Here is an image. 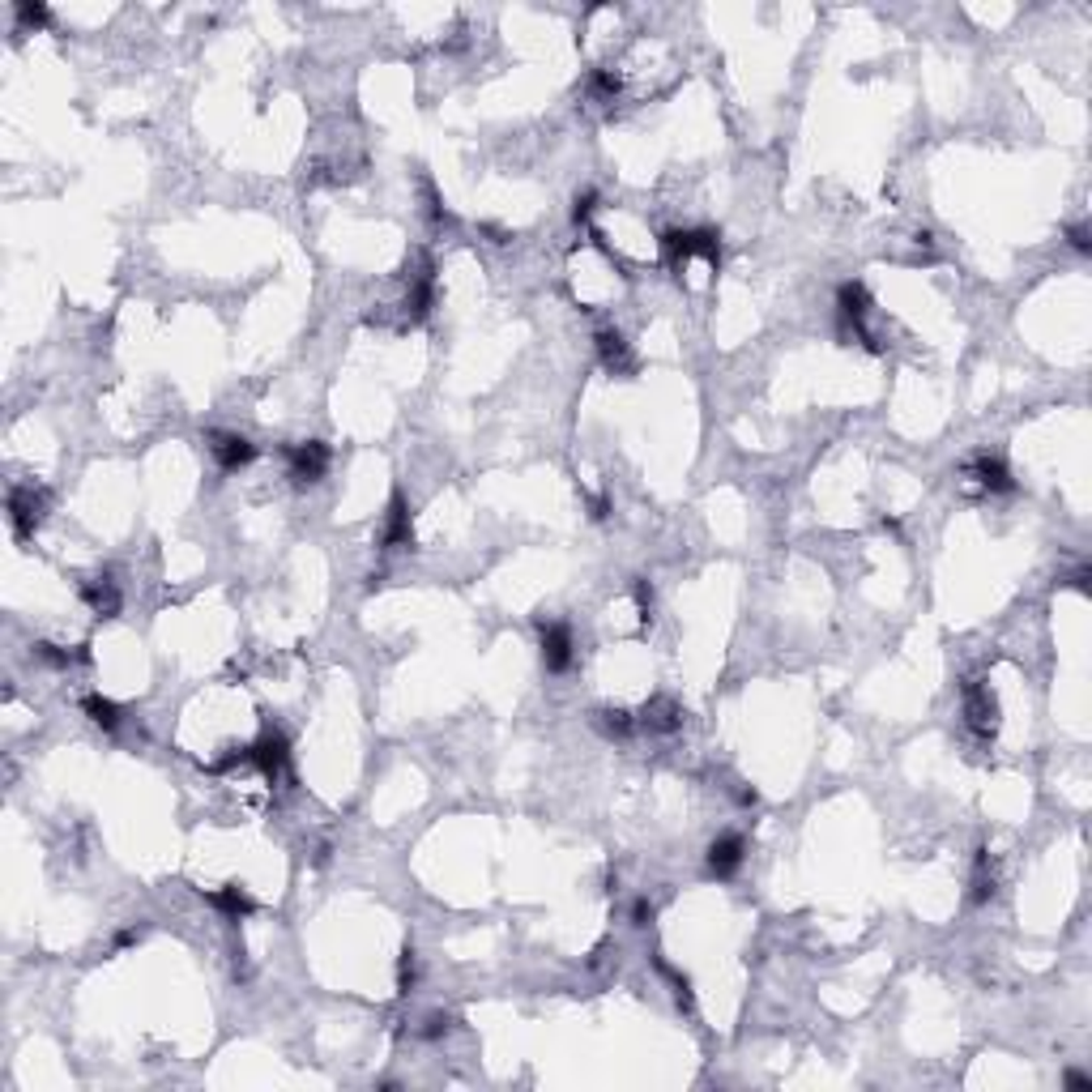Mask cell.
<instances>
[{"label": "cell", "mask_w": 1092, "mask_h": 1092, "mask_svg": "<svg viewBox=\"0 0 1092 1092\" xmlns=\"http://www.w3.org/2000/svg\"><path fill=\"white\" fill-rule=\"evenodd\" d=\"M965 721L977 739H995V730H999V700H995V691L977 679L965 683Z\"/></svg>", "instance_id": "2"}, {"label": "cell", "mask_w": 1092, "mask_h": 1092, "mask_svg": "<svg viewBox=\"0 0 1092 1092\" xmlns=\"http://www.w3.org/2000/svg\"><path fill=\"white\" fill-rule=\"evenodd\" d=\"M598 354H602V363H607L614 376H628L632 367H637V359H632V351H628V342H623L619 329H602L598 333Z\"/></svg>", "instance_id": "13"}, {"label": "cell", "mask_w": 1092, "mask_h": 1092, "mask_svg": "<svg viewBox=\"0 0 1092 1092\" xmlns=\"http://www.w3.org/2000/svg\"><path fill=\"white\" fill-rule=\"evenodd\" d=\"M1067 1088H1092V1079L1084 1071H1067Z\"/></svg>", "instance_id": "27"}, {"label": "cell", "mask_w": 1092, "mask_h": 1092, "mask_svg": "<svg viewBox=\"0 0 1092 1092\" xmlns=\"http://www.w3.org/2000/svg\"><path fill=\"white\" fill-rule=\"evenodd\" d=\"M410 538H414L410 504H405V495H393L389 516H384V533H380V542L389 546V551H397V546H410Z\"/></svg>", "instance_id": "11"}, {"label": "cell", "mask_w": 1092, "mask_h": 1092, "mask_svg": "<svg viewBox=\"0 0 1092 1092\" xmlns=\"http://www.w3.org/2000/svg\"><path fill=\"white\" fill-rule=\"evenodd\" d=\"M593 205H598V193H581L577 205H572V218H577V222H589V218H593Z\"/></svg>", "instance_id": "23"}, {"label": "cell", "mask_w": 1092, "mask_h": 1092, "mask_svg": "<svg viewBox=\"0 0 1092 1092\" xmlns=\"http://www.w3.org/2000/svg\"><path fill=\"white\" fill-rule=\"evenodd\" d=\"M1067 240H1071V247H1076V252H1088V247H1092V244H1088V226H1071Z\"/></svg>", "instance_id": "24"}, {"label": "cell", "mask_w": 1092, "mask_h": 1092, "mask_svg": "<svg viewBox=\"0 0 1092 1092\" xmlns=\"http://www.w3.org/2000/svg\"><path fill=\"white\" fill-rule=\"evenodd\" d=\"M82 598H86V607H91L98 619H112V614L120 611V589H116V581L107 577V572H103V577H91L82 585Z\"/></svg>", "instance_id": "10"}, {"label": "cell", "mask_w": 1092, "mask_h": 1092, "mask_svg": "<svg viewBox=\"0 0 1092 1092\" xmlns=\"http://www.w3.org/2000/svg\"><path fill=\"white\" fill-rule=\"evenodd\" d=\"M410 986H414V948H405L402 960H397V990L410 995Z\"/></svg>", "instance_id": "20"}, {"label": "cell", "mask_w": 1092, "mask_h": 1092, "mask_svg": "<svg viewBox=\"0 0 1092 1092\" xmlns=\"http://www.w3.org/2000/svg\"><path fill=\"white\" fill-rule=\"evenodd\" d=\"M589 94L602 98V103H614V94H619V73H614V68H593V73H589Z\"/></svg>", "instance_id": "18"}, {"label": "cell", "mask_w": 1092, "mask_h": 1092, "mask_svg": "<svg viewBox=\"0 0 1092 1092\" xmlns=\"http://www.w3.org/2000/svg\"><path fill=\"white\" fill-rule=\"evenodd\" d=\"M210 905L218 913H226V918H244V913H252V897H247L240 883H226V888L210 892Z\"/></svg>", "instance_id": "15"}, {"label": "cell", "mask_w": 1092, "mask_h": 1092, "mask_svg": "<svg viewBox=\"0 0 1092 1092\" xmlns=\"http://www.w3.org/2000/svg\"><path fill=\"white\" fill-rule=\"evenodd\" d=\"M990 897H995V875L986 871V858H981V862H977V875H973V900H977V905H986Z\"/></svg>", "instance_id": "19"}, {"label": "cell", "mask_w": 1092, "mask_h": 1092, "mask_svg": "<svg viewBox=\"0 0 1092 1092\" xmlns=\"http://www.w3.org/2000/svg\"><path fill=\"white\" fill-rule=\"evenodd\" d=\"M43 512H47L43 491H35V486H13L9 491V525H13L17 538H31L39 530V521H43Z\"/></svg>", "instance_id": "3"}, {"label": "cell", "mask_w": 1092, "mask_h": 1092, "mask_svg": "<svg viewBox=\"0 0 1092 1092\" xmlns=\"http://www.w3.org/2000/svg\"><path fill=\"white\" fill-rule=\"evenodd\" d=\"M662 247L674 256V261H691V256H704V261L717 265L721 261V240L713 231H666Z\"/></svg>", "instance_id": "4"}, {"label": "cell", "mask_w": 1092, "mask_h": 1092, "mask_svg": "<svg viewBox=\"0 0 1092 1092\" xmlns=\"http://www.w3.org/2000/svg\"><path fill=\"white\" fill-rule=\"evenodd\" d=\"M640 721L649 730H658V734H670V730H679L683 726V709L674 700H666V696H658V700H649L644 704V713H640Z\"/></svg>", "instance_id": "14"}, {"label": "cell", "mask_w": 1092, "mask_h": 1092, "mask_svg": "<svg viewBox=\"0 0 1092 1092\" xmlns=\"http://www.w3.org/2000/svg\"><path fill=\"white\" fill-rule=\"evenodd\" d=\"M286 461H291L295 482H321L325 470H329V449H325L321 440H307V444H295V449L286 453Z\"/></svg>", "instance_id": "5"}, {"label": "cell", "mask_w": 1092, "mask_h": 1092, "mask_svg": "<svg viewBox=\"0 0 1092 1092\" xmlns=\"http://www.w3.org/2000/svg\"><path fill=\"white\" fill-rule=\"evenodd\" d=\"M542 628V666L551 674H563L572 666V632L568 623H538Z\"/></svg>", "instance_id": "7"}, {"label": "cell", "mask_w": 1092, "mask_h": 1092, "mask_svg": "<svg viewBox=\"0 0 1092 1092\" xmlns=\"http://www.w3.org/2000/svg\"><path fill=\"white\" fill-rule=\"evenodd\" d=\"M47 5H17V22L22 26H47Z\"/></svg>", "instance_id": "21"}, {"label": "cell", "mask_w": 1092, "mask_h": 1092, "mask_svg": "<svg viewBox=\"0 0 1092 1092\" xmlns=\"http://www.w3.org/2000/svg\"><path fill=\"white\" fill-rule=\"evenodd\" d=\"M82 709H86V717H91L98 730H120V709H116L107 696H86Z\"/></svg>", "instance_id": "17"}, {"label": "cell", "mask_w": 1092, "mask_h": 1092, "mask_svg": "<svg viewBox=\"0 0 1092 1092\" xmlns=\"http://www.w3.org/2000/svg\"><path fill=\"white\" fill-rule=\"evenodd\" d=\"M965 479L977 486V491H1011V474L1007 465L999 461V456H973V461L965 465Z\"/></svg>", "instance_id": "9"}, {"label": "cell", "mask_w": 1092, "mask_h": 1092, "mask_svg": "<svg viewBox=\"0 0 1092 1092\" xmlns=\"http://www.w3.org/2000/svg\"><path fill=\"white\" fill-rule=\"evenodd\" d=\"M210 453L218 456V465H222V470H244V465L256 456V444L247 440V435L218 431V435H210Z\"/></svg>", "instance_id": "8"}, {"label": "cell", "mask_w": 1092, "mask_h": 1092, "mask_svg": "<svg viewBox=\"0 0 1092 1092\" xmlns=\"http://www.w3.org/2000/svg\"><path fill=\"white\" fill-rule=\"evenodd\" d=\"M444 1028H449V1020H444V1016H431V1020H427V1028H423V1037H440Z\"/></svg>", "instance_id": "25"}, {"label": "cell", "mask_w": 1092, "mask_h": 1092, "mask_svg": "<svg viewBox=\"0 0 1092 1092\" xmlns=\"http://www.w3.org/2000/svg\"><path fill=\"white\" fill-rule=\"evenodd\" d=\"M632 593H637L640 619H653V585H649V581H637V585H632Z\"/></svg>", "instance_id": "22"}, {"label": "cell", "mask_w": 1092, "mask_h": 1092, "mask_svg": "<svg viewBox=\"0 0 1092 1092\" xmlns=\"http://www.w3.org/2000/svg\"><path fill=\"white\" fill-rule=\"evenodd\" d=\"M739 867H742V837L726 832V837H717V841L709 845V871H713L717 879H730Z\"/></svg>", "instance_id": "12"}, {"label": "cell", "mask_w": 1092, "mask_h": 1092, "mask_svg": "<svg viewBox=\"0 0 1092 1092\" xmlns=\"http://www.w3.org/2000/svg\"><path fill=\"white\" fill-rule=\"evenodd\" d=\"M244 764H256V768L265 772L270 781H277L286 772V764H291V751H286V739L282 734H265L261 742H252V747L244 751Z\"/></svg>", "instance_id": "6"}, {"label": "cell", "mask_w": 1092, "mask_h": 1092, "mask_svg": "<svg viewBox=\"0 0 1092 1092\" xmlns=\"http://www.w3.org/2000/svg\"><path fill=\"white\" fill-rule=\"evenodd\" d=\"M593 726L607 734V739H628V734L637 730V717H632L628 709H598L593 713Z\"/></svg>", "instance_id": "16"}, {"label": "cell", "mask_w": 1092, "mask_h": 1092, "mask_svg": "<svg viewBox=\"0 0 1092 1092\" xmlns=\"http://www.w3.org/2000/svg\"><path fill=\"white\" fill-rule=\"evenodd\" d=\"M837 307H841V316H845V325H853V333H858V342L867 346V351H883V342L867 329V316H871V295H867V286H862V282H841Z\"/></svg>", "instance_id": "1"}, {"label": "cell", "mask_w": 1092, "mask_h": 1092, "mask_svg": "<svg viewBox=\"0 0 1092 1092\" xmlns=\"http://www.w3.org/2000/svg\"><path fill=\"white\" fill-rule=\"evenodd\" d=\"M632 918H637V926H644V922L653 918V905H649V900H637V909H632Z\"/></svg>", "instance_id": "26"}]
</instances>
